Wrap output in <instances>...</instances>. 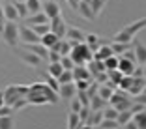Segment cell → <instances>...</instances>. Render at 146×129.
Returning a JSON list of instances; mask_svg holds the SVG:
<instances>
[{
	"mask_svg": "<svg viewBox=\"0 0 146 129\" xmlns=\"http://www.w3.org/2000/svg\"><path fill=\"white\" fill-rule=\"evenodd\" d=\"M28 105H45V103H58L60 97H58V92H54L52 88H49L47 82H34V84L28 86Z\"/></svg>",
	"mask_w": 146,
	"mask_h": 129,
	"instance_id": "cell-1",
	"label": "cell"
},
{
	"mask_svg": "<svg viewBox=\"0 0 146 129\" xmlns=\"http://www.w3.org/2000/svg\"><path fill=\"white\" fill-rule=\"evenodd\" d=\"M144 28H146V17H142V19H139V21H135V22H129V24L124 26L122 30H118L114 34V38H112V41L131 43L135 36H137L141 30H144Z\"/></svg>",
	"mask_w": 146,
	"mask_h": 129,
	"instance_id": "cell-2",
	"label": "cell"
},
{
	"mask_svg": "<svg viewBox=\"0 0 146 129\" xmlns=\"http://www.w3.org/2000/svg\"><path fill=\"white\" fill-rule=\"evenodd\" d=\"M69 56L75 62V65H86L88 62L94 60V52L86 43H75L69 51Z\"/></svg>",
	"mask_w": 146,
	"mask_h": 129,
	"instance_id": "cell-3",
	"label": "cell"
},
{
	"mask_svg": "<svg viewBox=\"0 0 146 129\" xmlns=\"http://www.w3.org/2000/svg\"><path fill=\"white\" fill-rule=\"evenodd\" d=\"M2 34V38H4V41H6V45L8 47H11V49H15L19 45V24L17 22H13V21H6V24H4V30L0 32Z\"/></svg>",
	"mask_w": 146,
	"mask_h": 129,
	"instance_id": "cell-4",
	"label": "cell"
},
{
	"mask_svg": "<svg viewBox=\"0 0 146 129\" xmlns=\"http://www.w3.org/2000/svg\"><path fill=\"white\" fill-rule=\"evenodd\" d=\"M26 94H28V86L11 84V86H8V88L4 90V101H6V105H9V107H11L15 101L26 97Z\"/></svg>",
	"mask_w": 146,
	"mask_h": 129,
	"instance_id": "cell-5",
	"label": "cell"
},
{
	"mask_svg": "<svg viewBox=\"0 0 146 129\" xmlns=\"http://www.w3.org/2000/svg\"><path fill=\"white\" fill-rule=\"evenodd\" d=\"M109 103H111V107H114L118 112H122V110H129V108H131L133 99H129L122 90H118V92L114 90V94H112L111 99H109Z\"/></svg>",
	"mask_w": 146,
	"mask_h": 129,
	"instance_id": "cell-6",
	"label": "cell"
},
{
	"mask_svg": "<svg viewBox=\"0 0 146 129\" xmlns=\"http://www.w3.org/2000/svg\"><path fill=\"white\" fill-rule=\"evenodd\" d=\"M49 26H51V32L54 36H58L60 39L66 38V32H68V22L64 21V17H62V15L51 19V21H49Z\"/></svg>",
	"mask_w": 146,
	"mask_h": 129,
	"instance_id": "cell-7",
	"label": "cell"
},
{
	"mask_svg": "<svg viewBox=\"0 0 146 129\" xmlns=\"http://www.w3.org/2000/svg\"><path fill=\"white\" fill-rule=\"evenodd\" d=\"M15 52H17V56H19V58H21V60L25 62L26 65H30V67H38V65L41 64V58H39V56H36L34 52L26 51L25 47H23V49L15 47Z\"/></svg>",
	"mask_w": 146,
	"mask_h": 129,
	"instance_id": "cell-8",
	"label": "cell"
},
{
	"mask_svg": "<svg viewBox=\"0 0 146 129\" xmlns=\"http://www.w3.org/2000/svg\"><path fill=\"white\" fill-rule=\"evenodd\" d=\"M19 39L26 45V43H39V39H41V38L34 32L32 26L26 24V26H19Z\"/></svg>",
	"mask_w": 146,
	"mask_h": 129,
	"instance_id": "cell-9",
	"label": "cell"
},
{
	"mask_svg": "<svg viewBox=\"0 0 146 129\" xmlns=\"http://www.w3.org/2000/svg\"><path fill=\"white\" fill-rule=\"evenodd\" d=\"M75 95H77V88H75V82L60 84V88H58V97H60V99H64V101H71Z\"/></svg>",
	"mask_w": 146,
	"mask_h": 129,
	"instance_id": "cell-10",
	"label": "cell"
},
{
	"mask_svg": "<svg viewBox=\"0 0 146 129\" xmlns=\"http://www.w3.org/2000/svg\"><path fill=\"white\" fill-rule=\"evenodd\" d=\"M66 39H69V43H71V47H73L75 43H84L86 34H84L82 30H79V28H75V26H68V32H66Z\"/></svg>",
	"mask_w": 146,
	"mask_h": 129,
	"instance_id": "cell-11",
	"label": "cell"
},
{
	"mask_svg": "<svg viewBox=\"0 0 146 129\" xmlns=\"http://www.w3.org/2000/svg\"><path fill=\"white\" fill-rule=\"evenodd\" d=\"M43 13H45V15L49 17V21H51V19L62 15V9L54 0H45V2H43Z\"/></svg>",
	"mask_w": 146,
	"mask_h": 129,
	"instance_id": "cell-12",
	"label": "cell"
},
{
	"mask_svg": "<svg viewBox=\"0 0 146 129\" xmlns=\"http://www.w3.org/2000/svg\"><path fill=\"white\" fill-rule=\"evenodd\" d=\"M131 47H133L135 51V56H137V64H146V47L142 45L141 41H139L137 38H133V41H131Z\"/></svg>",
	"mask_w": 146,
	"mask_h": 129,
	"instance_id": "cell-13",
	"label": "cell"
},
{
	"mask_svg": "<svg viewBox=\"0 0 146 129\" xmlns=\"http://www.w3.org/2000/svg\"><path fill=\"white\" fill-rule=\"evenodd\" d=\"M25 49H26V51H30V52H34V54L39 56L41 60H43V58L47 60V56H49V49H47V47H43L41 43H26Z\"/></svg>",
	"mask_w": 146,
	"mask_h": 129,
	"instance_id": "cell-14",
	"label": "cell"
},
{
	"mask_svg": "<svg viewBox=\"0 0 146 129\" xmlns=\"http://www.w3.org/2000/svg\"><path fill=\"white\" fill-rule=\"evenodd\" d=\"M71 71H73V81H90L92 79L90 69L86 65H75Z\"/></svg>",
	"mask_w": 146,
	"mask_h": 129,
	"instance_id": "cell-15",
	"label": "cell"
},
{
	"mask_svg": "<svg viewBox=\"0 0 146 129\" xmlns=\"http://www.w3.org/2000/svg\"><path fill=\"white\" fill-rule=\"evenodd\" d=\"M109 56H114V52H112L111 43H105L103 41V43H101V47L94 52V58H96V60H101V62H103L105 58H109Z\"/></svg>",
	"mask_w": 146,
	"mask_h": 129,
	"instance_id": "cell-16",
	"label": "cell"
},
{
	"mask_svg": "<svg viewBox=\"0 0 146 129\" xmlns=\"http://www.w3.org/2000/svg\"><path fill=\"white\" fill-rule=\"evenodd\" d=\"M135 67H137V62H131V60H127V58H122L120 56V60H118V69L122 71V75H133Z\"/></svg>",
	"mask_w": 146,
	"mask_h": 129,
	"instance_id": "cell-17",
	"label": "cell"
},
{
	"mask_svg": "<svg viewBox=\"0 0 146 129\" xmlns=\"http://www.w3.org/2000/svg\"><path fill=\"white\" fill-rule=\"evenodd\" d=\"M77 11H79V15H81L82 19H86V21H94V19H96V13L92 11L90 4H86V2H79Z\"/></svg>",
	"mask_w": 146,
	"mask_h": 129,
	"instance_id": "cell-18",
	"label": "cell"
},
{
	"mask_svg": "<svg viewBox=\"0 0 146 129\" xmlns=\"http://www.w3.org/2000/svg\"><path fill=\"white\" fill-rule=\"evenodd\" d=\"M51 51H56L60 56H68L69 51H71V43H69V39H66V38L64 39H58V43H56Z\"/></svg>",
	"mask_w": 146,
	"mask_h": 129,
	"instance_id": "cell-19",
	"label": "cell"
},
{
	"mask_svg": "<svg viewBox=\"0 0 146 129\" xmlns=\"http://www.w3.org/2000/svg\"><path fill=\"white\" fill-rule=\"evenodd\" d=\"M43 22H49V17L45 15L43 11L34 13V15H28L26 17V24L28 26H34V24H43Z\"/></svg>",
	"mask_w": 146,
	"mask_h": 129,
	"instance_id": "cell-20",
	"label": "cell"
},
{
	"mask_svg": "<svg viewBox=\"0 0 146 129\" xmlns=\"http://www.w3.org/2000/svg\"><path fill=\"white\" fill-rule=\"evenodd\" d=\"M146 86V79L144 77H133V84H131V88H129V94H142V90H144Z\"/></svg>",
	"mask_w": 146,
	"mask_h": 129,
	"instance_id": "cell-21",
	"label": "cell"
},
{
	"mask_svg": "<svg viewBox=\"0 0 146 129\" xmlns=\"http://www.w3.org/2000/svg\"><path fill=\"white\" fill-rule=\"evenodd\" d=\"M84 43L88 45V47L92 49V52H96L99 47H101V43H103V39L99 38V36H96V34H86V39H84Z\"/></svg>",
	"mask_w": 146,
	"mask_h": 129,
	"instance_id": "cell-22",
	"label": "cell"
},
{
	"mask_svg": "<svg viewBox=\"0 0 146 129\" xmlns=\"http://www.w3.org/2000/svg\"><path fill=\"white\" fill-rule=\"evenodd\" d=\"M58 36H54L52 34V32H47V34L45 36H41V39H39V43H41L43 47H47V49H52L56 45V43H58Z\"/></svg>",
	"mask_w": 146,
	"mask_h": 129,
	"instance_id": "cell-23",
	"label": "cell"
},
{
	"mask_svg": "<svg viewBox=\"0 0 146 129\" xmlns=\"http://www.w3.org/2000/svg\"><path fill=\"white\" fill-rule=\"evenodd\" d=\"M4 15H6V21L17 22L19 13H17V9H15V4H13V2H9V4H6V6H4Z\"/></svg>",
	"mask_w": 146,
	"mask_h": 129,
	"instance_id": "cell-24",
	"label": "cell"
},
{
	"mask_svg": "<svg viewBox=\"0 0 146 129\" xmlns=\"http://www.w3.org/2000/svg\"><path fill=\"white\" fill-rule=\"evenodd\" d=\"M82 120L79 116V112H69L68 114V129H81Z\"/></svg>",
	"mask_w": 146,
	"mask_h": 129,
	"instance_id": "cell-25",
	"label": "cell"
},
{
	"mask_svg": "<svg viewBox=\"0 0 146 129\" xmlns=\"http://www.w3.org/2000/svg\"><path fill=\"white\" fill-rule=\"evenodd\" d=\"M112 47V52H114V56H122L127 49H131V43H120V41H112L111 43Z\"/></svg>",
	"mask_w": 146,
	"mask_h": 129,
	"instance_id": "cell-26",
	"label": "cell"
},
{
	"mask_svg": "<svg viewBox=\"0 0 146 129\" xmlns=\"http://www.w3.org/2000/svg\"><path fill=\"white\" fill-rule=\"evenodd\" d=\"M105 107H107V101H105V99H101L98 94L90 97V108H92V110H103Z\"/></svg>",
	"mask_w": 146,
	"mask_h": 129,
	"instance_id": "cell-27",
	"label": "cell"
},
{
	"mask_svg": "<svg viewBox=\"0 0 146 129\" xmlns=\"http://www.w3.org/2000/svg\"><path fill=\"white\" fill-rule=\"evenodd\" d=\"M133 122L139 129H146V107L141 112H135L133 114Z\"/></svg>",
	"mask_w": 146,
	"mask_h": 129,
	"instance_id": "cell-28",
	"label": "cell"
},
{
	"mask_svg": "<svg viewBox=\"0 0 146 129\" xmlns=\"http://www.w3.org/2000/svg\"><path fill=\"white\" fill-rule=\"evenodd\" d=\"M26 8H28L30 15H34V13L43 11V2L41 0H26Z\"/></svg>",
	"mask_w": 146,
	"mask_h": 129,
	"instance_id": "cell-29",
	"label": "cell"
},
{
	"mask_svg": "<svg viewBox=\"0 0 146 129\" xmlns=\"http://www.w3.org/2000/svg\"><path fill=\"white\" fill-rule=\"evenodd\" d=\"M101 122H103V110H92L90 118L86 120V124H88V125H94V127H98Z\"/></svg>",
	"mask_w": 146,
	"mask_h": 129,
	"instance_id": "cell-30",
	"label": "cell"
},
{
	"mask_svg": "<svg viewBox=\"0 0 146 129\" xmlns=\"http://www.w3.org/2000/svg\"><path fill=\"white\" fill-rule=\"evenodd\" d=\"M88 69H90V73H92V75L96 77L98 73H101V71H105V64H103L101 60H96V58H94L92 62H88Z\"/></svg>",
	"mask_w": 146,
	"mask_h": 129,
	"instance_id": "cell-31",
	"label": "cell"
},
{
	"mask_svg": "<svg viewBox=\"0 0 146 129\" xmlns=\"http://www.w3.org/2000/svg\"><path fill=\"white\" fill-rule=\"evenodd\" d=\"M133 120V112H131V108L129 110H122V112H118V118H116V122H118V125L120 127H124L127 122H131Z\"/></svg>",
	"mask_w": 146,
	"mask_h": 129,
	"instance_id": "cell-32",
	"label": "cell"
},
{
	"mask_svg": "<svg viewBox=\"0 0 146 129\" xmlns=\"http://www.w3.org/2000/svg\"><path fill=\"white\" fill-rule=\"evenodd\" d=\"M47 69H49V75H51V77H54V79H58L62 75V71H64V67H62L60 62H51Z\"/></svg>",
	"mask_w": 146,
	"mask_h": 129,
	"instance_id": "cell-33",
	"label": "cell"
},
{
	"mask_svg": "<svg viewBox=\"0 0 146 129\" xmlns=\"http://www.w3.org/2000/svg\"><path fill=\"white\" fill-rule=\"evenodd\" d=\"M107 75H109V82H112L114 86H118V84H120L122 77H124L120 69H111V71H107Z\"/></svg>",
	"mask_w": 146,
	"mask_h": 129,
	"instance_id": "cell-34",
	"label": "cell"
},
{
	"mask_svg": "<svg viewBox=\"0 0 146 129\" xmlns=\"http://www.w3.org/2000/svg\"><path fill=\"white\" fill-rule=\"evenodd\" d=\"M15 127V120L11 114L8 116H0V129H13Z\"/></svg>",
	"mask_w": 146,
	"mask_h": 129,
	"instance_id": "cell-35",
	"label": "cell"
},
{
	"mask_svg": "<svg viewBox=\"0 0 146 129\" xmlns=\"http://www.w3.org/2000/svg\"><path fill=\"white\" fill-rule=\"evenodd\" d=\"M118 56H109V58H105L103 64H105V71H111V69H118Z\"/></svg>",
	"mask_w": 146,
	"mask_h": 129,
	"instance_id": "cell-36",
	"label": "cell"
},
{
	"mask_svg": "<svg viewBox=\"0 0 146 129\" xmlns=\"http://www.w3.org/2000/svg\"><path fill=\"white\" fill-rule=\"evenodd\" d=\"M15 4V9L19 13V19H26L30 13H28V8H26V2H13Z\"/></svg>",
	"mask_w": 146,
	"mask_h": 129,
	"instance_id": "cell-37",
	"label": "cell"
},
{
	"mask_svg": "<svg viewBox=\"0 0 146 129\" xmlns=\"http://www.w3.org/2000/svg\"><path fill=\"white\" fill-rule=\"evenodd\" d=\"M131 84H133V75H124L118 86H120V90H125V92H129Z\"/></svg>",
	"mask_w": 146,
	"mask_h": 129,
	"instance_id": "cell-38",
	"label": "cell"
},
{
	"mask_svg": "<svg viewBox=\"0 0 146 129\" xmlns=\"http://www.w3.org/2000/svg\"><path fill=\"white\" fill-rule=\"evenodd\" d=\"M32 28H34V32L39 36V38H41V36H45L47 32H51V26H49V22H43V24H34Z\"/></svg>",
	"mask_w": 146,
	"mask_h": 129,
	"instance_id": "cell-39",
	"label": "cell"
},
{
	"mask_svg": "<svg viewBox=\"0 0 146 129\" xmlns=\"http://www.w3.org/2000/svg\"><path fill=\"white\" fill-rule=\"evenodd\" d=\"M77 99L82 103V107H90V95L86 90H77Z\"/></svg>",
	"mask_w": 146,
	"mask_h": 129,
	"instance_id": "cell-40",
	"label": "cell"
},
{
	"mask_svg": "<svg viewBox=\"0 0 146 129\" xmlns=\"http://www.w3.org/2000/svg\"><path fill=\"white\" fill-rule=\"evenodd\" d=\"M58 82H60V84L73 82V71H69V69H64V71H62V75L58 77Z\"/></svg>",
	"mask_w": 146,
	"mask_h": 129,
	"instance_id": "cell-41",
	"label": "cell"
},
{
	"mask_svg": "<svg viewBox=\"0 0 146 129\" xmlns=\"http://www.w3.org/2000/svg\"><path fill=\"white\" fill-rule=\"evenodd\" d=\"M99 129H118L120 125H118V122L116 120H107V118H103V122L98 125Z\"/></svg>",
	"mask_w": 146,
	"mask_h": 129,
	"instance_id": "cell-42",
	"label": "cell"
},
{
	"mask_svg": "<svg viewBox=\"0 0 146 129\" xmlns=\"http://www.w3.org/2000/svg\"><path fill=\"white\" fill-rule=\"evenodd\" d=\"M103 118H107V120H116V118H118V110H116L114 107H105L103 108Z\"/></svg>",
	"mask_w": 146,
	"mask_h": 129,
	"instance_id": "cell-43",
	"label": "cell"
},
{
	"mask_svg": "<svg viewBox=\"0 0 146 129\" xmlns=\"http://www.w3.org/2000/svg\"><path fill=\"white\" fill-rule=\"evenodd\" d=\"M103 6H105V0H92V2H90V8H92V11L96 13V17L101 13Z\"/></svg>",
	"mask_w": 146,
	"mask_h": 129,
	"instance_id": "cell-44",
	"label": "cell"
},
{
	"mask_svg": "<svg viewBox=\"0 0 146 129\" xmlns=\"http://www.w3.org/2000/svg\"><path fill=\"white\" fill-rule=\"evenodd\" d=\"M60 64H62V67H64V69H69V71L75 67V62L71 60V56H69V54L68 56H62V58H60Z\"/></svg>",
	"mask_w": 146,
	"mask_h": 129,
	"instance_id": "cell-45",
	"label": "cell"
},
{
	"mask_svg": "<svg viewBox=\"0 0 146 129\" xmlns=\"http://www.w3.org/2000/svg\"><path fill=\"white\" fill-rule=\"evenodd\" d=\"M45 82H47L49 88H52L54 92H58V88H60V82H58V79L51 77V75H47V79H45Z\"/></svg>",
	"mask_w": 146,
	"mask_h": 129,
	"instance_id": "cell-46",
	"label": "cell"
},
{
	"mask_svg": "<svg viewBox=\"0 0 146 129\" xmlns=\"http://www.w3.org/2000/svg\"><path fill=\"white\" fill-rule=\"evenodd\" d=\"M26 105H28V99L23 97V99H19V101H15V103L11 105V108H13V112H17V110H23Z\"/></svg>",
	"mask_w": 146,
	"mask_h": 129,
	"instance_id": "cell-47",
	"label": "cell"
},
{
	"mask_svg": "<svg viewBox=\"0 0 146 129\" xmlns=\"http://www.w3.org/2000/svg\"><path fill=\"white\" fill-rule=\"evenodd\" d=\"M90 114H92V108H90V107H82L81 110H79V116H81L82 124H86V120L90 118Z\"/></svg>",
	"mask_w": 146,
	"mask_h": 129,
	"instance_id": "cell-48",
	"label": "cell"
},
{
	"mask_svg": "<svg viewBox=\"0 0 146 129\" xmlns=\"http://www.w3.org/2000/svg\"><path fill=\"white\" fill-rule=\"evenodd\" d=\"M60 58H62V56L58 54L56 51H51V49H49V56H47L49 64H51V62H60Z\"/></svg>",
	"mask_w": 146,
	"mask_h": 129,
	"instance_id": "cell-49",
	"label": "cell"
},
{
	"mask_svg": "<svg viewBox=\"0 0 146 129\" xmlns=\"http://www.w3.org/2000/svg\"><path fill=\"white\" fill-rule=\"evenodd\" d=\"M81 108H82V103L79 101L77 97H73V99H71V112H79Z\"/></svg>",
	"mask_w": 146,
	"mask_h": 129,
	"instance_id": "cell-50",
	"label": "cell"
},
{
	"mask_svg": "<svg viewBox=\"0 0 146 129\" xmlns=\"http://www.w3.org/2000/svg\"><path fill=\"white\" fill-rule=\"evenodd\" d=\"M88 86H90V81H75L77 90H88Z\"/></svg>",
	"mask_w": 146,
	"mask_h": 129,
	"instance_id": "cell-51",
	"label": "cell"
},
{
	"mask_svg": "<svg viewBox=\"0 0 146 129\" xmlns=\"http://www.w3.org/2000/svg\"><path fill=\"white\" fill-rule=\"evenodd\" d=\"M133 103H139V105H144L146 107V94H137L133 97Z\"/></svg>",
	"mask_w": 146,
	"mask_h": 129,
	"instance_id": "cell-52",
	"label": "cell"
},
{
	"mask_svg": "<svg viewBox=\"0 0 146 129\" xmlns=\"http://www.w3.org/2000/svg\"><path fill=\"white\" fill-rule=\"evenodd\" d=\"M8 114H13V108L9 105H2L0 107V116H8Z\"/></svg>",
	"mask_w": 146,
	"mask_h": 129,
	"instance_id": "cell-53",
	"label": "cell"
},
{
	"mask_svg": "<svg viewBox=\"0 0 146 129\" xmlns=\"http://www.w3.org/2000/svg\"><path fill=\"white\" fill-rule=\"evenodd\" d=\"M4 24H6V15H4V6H0V32L4 30Z\"/></svg>",
	"mask_w": 146,
	"mask_h": 129,
	"instance_id": "cell-54",
	"label": "cell"
},
{
	"mask_svg": "<svg viewBox=\"0 0 146 129\" xmlns=\"http://www.w3.org/2000/svg\"><path fill=\"white\" fill-rule=\"evenodd\" d=\"M2 105H6V101H4V92H0V107Z\"/></svg>",
	"mask_w": 146,
	"mask_h": 129,
	"instance_id": "cell-55",
	"label": "cell"
},
{
	"mask_svg": "<svg viewBox=\"0 0 146 129\" xmlns=\"http://www.w3.org/2000/svg\"><path fill=\"white\" fill-rule=\"evenodd\" d=\"M142 77H144V79H146V64H144V65H142Z\"/></svg>",
	"mask_w": 146,
	"mask_h": 129,
	"instance_id": "cell-56",
	"label": "cell"
},
{
	"mask_svg": "<svg viewBox=\"0 0 146 129\" xmlns=\"http://www.w3.org/2000/svg\"><path fill=\"white\" fill-rule=\"evenodd\" d=\"M81 2H86V4H90V2H92V0H81Z\"/></svg>",
	"mask_w": 146,
	"mask_h": 129,
	"instance_id": "cell-57",
	"label": "cell"
},
{
	"mask_svg": "<svg viewBox=\"0 0 146 129\" xmlns=\"http://www.w3.org/2000/svg\"><path fill=\"white\" fill-rule=\"evenodd\" d=\"M13 2H26V0H13Z\"/></svg>",
	"mask_w": 146,
	"mask_h": 129,
	"instance_id": "cell-58",
	"label": "cell"
},
{
	"mask_svg": "<svg viewBox=\"0 0 146 129\" xmlns=\"http://www.w3.org/2000/svg\"><path fill=\"white\" fill-rule=\"evenodd\" d=\"M142 94H146V86H144V90H142Z\"/></svg>",
	"mask_w": 146,
	"mask_h": 129,
	"instance_id": "cell-59",
	"label": "cell"
},
{
	"mask_svg": "<svg viewBox=\"0 0 146 129\" xmlns=\"http://www.w3.org/2000/svg\"><path fill=\"white\" fill-rule=\"evenodd\" d=\"M105 2H107V0H105Z\"/></svg>",
	"mask_w": 146,
	"mask_h": 129,
	"instance_id": "cell-60",
	"label": "cell"
}]
</instances>
